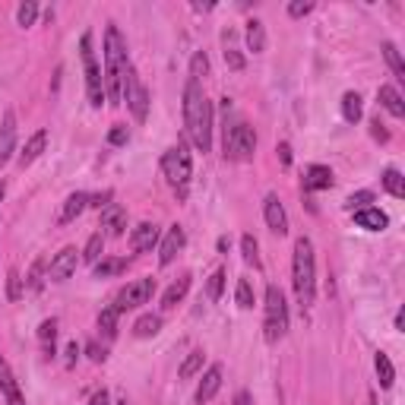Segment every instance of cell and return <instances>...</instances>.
I'll return each instance as SVG.
<instances>
[{
	"instance_id": "1",
	"label": "cell",
	"mask_w": 405,
	"mask_h": 405,
	"mask_svg": "<svg viewBox=\"0 0 405 405\" xmlns=\"http://www.w3.org/2000/svg\"><path fill=\"white\" fill-rule=\"evenodd\" d=\"M184 124L187 137L200 152L212 149V101L202 96V86L197 79H187L184 89Z\"/></svg>"
},
{
	"instance_id": "2",
	"label": "cell",
	"mask_w": 405,
	"mask_h": 405,
	"mask_svg": "<svg viewBox=\"0 0 405 405\" xmlns=\"http://www.w3.org/2000/svg\"><path fill=\"white\" fill-rule=\"evenodd\" d=\"M292 282H295V295H298L301 310H307L316 298V256H314V241L304 238V234L295 241Z\"/></svg>"
},
{
	"instance_id": "3",
	"label": "cell",
	"mask_w": 405,
	"mask_h": 405,
	"mask_svg": "<svg viewBox=\"0 0 405 405\" xmlns=\"http://www.w3.org/2000/svg\"><path fill=\"white\" fill-rule=\"evenodd\" d=\"M127 45H124V35H120L118 25H108L105 29V98L111 105L120 101V79H124V70H127Z\"/></svg>"
},
{
	"instance_id": "4",
	"label": "cell",
	"mask_w": 405,
	"mask_h": 405,
	"mask_svg": "<svg viewBox=\"0 0 405 405\" xmlns=\"http://www.w3.org/2000/svg\"><path fill=\"white\" fill-rule=\"evenodd\" d=\"M288 333V304L279 285L266 288V304H263V336L266 342H279Z\"/></svg>"
},
{
	"instance_id": "5",
	"label": "cell",
	"mask_w": 405,
	"mask_h": 405,
	"mask_svg": "<svg viewBox=\"0 0 405 405\" xmlns=\"http://www.w3.org/2000/svg\"><path fill=\"white\" fill-rule=\"evenodd\" d=\"M161 171H165L168 184L184 197L187 193V184H190V174H193V161H190V149H187L184 139H178V146L165 149L161 155Z\"/></svg>"
},
{
	"instance_id": "6",
	"label": "cell",
	"mask_w": 405,
	"mask_h": 405,
	"mask_svg": "<svg viewBox=\"0 0 405 405\" xmlns=\"http://www.w3.org/2000/svg\"><path fill=\"white\" fill-rule=\"evenodd\" d=\"M79 54H83V67H86V96H89V105L92 108H101L105 105V79H101V67L96 60V51H92V35L86 32L79 38Z\"/></svg>"
},
{
	"instance_id": "7",
	"label": "cell",
	"mask_w": 405,
	"mask_h": 405,
	"mask_svg": "<svg viewBox=\"0 0 405 405\" xmlns=\"http://www.w3.org/2000/svg\"><path fill=\"white\" fill-rule=\"evenodd\" d=\"M253 152H256V133L251 124L238 120L232 130L225 127V159L247 161V159H253Z\"/></svg>"
},
{
	"instance_id": "8",
	"label": "cell",
	"mask_w": 405,
	"mask_h": 405,
	"mask_svg": "<svg viewBox=\"0 0 405 405\" xmlns=\"http://www.w3.org/2000/svg\"><path fill=\"white\" fill-rule=\"evenodd\" d=\"M120 101H127V108H130V114L137 120H146V111H149V92H146V86L139 83V76H137L133 67H127L124 79H120Z\"/></svg>"
},
{
	"instance_id": "9",
	"label": "cell",
	"mask_w": 405,
	"mask_h": 405,
	"mask_svg": "<svg viewBox=\"0 0 405 405\" xmlns=\"http://www.w3.org/2000/svg\"><path fill=\"white\" fill-rule=\"evenodd\" d=\"M152 295H155V279H137L118 295V301H114L111 307L118 310V314H124V310H137V307H143V304H149Z\"/></svg>"
},
{
	"instance_id": "10",
	"label": "cell",
	"mask_w": 405,
	"mask_h": 405,
	"mask_svg": "<svg viewBox=\"0 0 405 405\" xmlns=\"http://www.w3.org/2000/svg\"><path fill=\"white\" fill-rule=\"evenodd\" d=\"M76 263H79V251H76V247H64V251H60V253L48 263V279H51V282L70 279V275L76 273Z\"/></svg>"
},
{
	"instance_id": "11",
	"label": "cell",
	"mask_w": 405,
	"mask_h": 405,
	"mask_svg": "<svg viewBox=\"0 0 405 405\" xmlns=\"http://www.w3.org/2000/svg\"><path fill=\"white\" fill-rule=\"evenodd\" d=\"M263 219H266L269 232L279 234V238L288 232V215H285V206H282V200L275 197V193H269V197L263 200Z\"/></svg>"
},
{
	"instance_id": "12",
	"label": "cell",
	"mask_w": 405,
	"mask_h": 405,
	"mask_svg": "<svg viewBox=\"0 0 405 405\" xmlns=\"http://www.w3.org/2000/svg\"><path fill=\"white\" fill-rule=\"evenodd\" d=\"M184 244H187L184 228H181V225H171V228H168L165 241H161V251H159V263H161V266H171L174 256L184 251Z\"/></svg>"
},
{
	"instance_id": "13",
	"label": "cell",
	"mask_w": 405,
	"mask_h": 405,
	"mask_svg": "<svg viewBox=\"0 0 405 405\" xmlns=\"http://www.w3.org/2000/svg\"><path fill=\"white\" fill-rule=\"evenodd\" d=\"M13 152H16V114L6 111L0 124V168L13 159Z\"/></svg>"
},
{
	"instance_id": "14",
	"label": "cell",
	"mask_w": 405,
	"mask_h": 405,
	"mask_svg": "<svg viewBox=\"0 0 405 405\" xmlns=\"http://www.w3.org/2000/svg\"><path fill=\"white\" fill-rule=\"evenodd\" d=\"M0 393H4L6 405H25L23 393H19V383H16V377H13V370H10V364H6L4 355H0Z\"/></svg>"
},
{
	"instance_id": "15",
	"label": "cell",
	"mask_w": 405,
	"mask_h": 405,
	"mask_svg": "<svg viewBox=\"0 0 405 405\" xmlns=\"http://www.w3.org/2000/svg\"><path fill=\"white\" fill-rule=\"evenodd\" d=\"M155 241H159V228H155L152 222H139V225L130 232V247H133L137 253L152 251Z\"/></svg>"
},
{
	"instance_id": "16",
	"label": "cell",
	"mask_w": 405,
	"mask_h": 405,
	"mask_svg": "<svg viewBox=\"0 0 405 405\" xmlns=\"http://www.w3.org/2000/svg\"><path fill=\"white\" fill-rule=\"evenodd\" d=\"M101 228H108V234L120 238V234L127 232V212H124V206L111 202V206L101 209Z\"/></svg>"
},
{
	"instance_id": "17",
	"label": "cell",
	"mask_w": 405,
	"mask_h": 405,
	"mask_svg": "<svg viewBox=\"0 0 405 405\" xmlns=\"http://www.w3.org/2000/svg\"><path fill=\"white\" fill-rule=\"evenodd\" d=\"M219 387H222V364H212V367L202 374V380H200V387H197V402L206 405L215 393H219Z\"/></svg>"
},
{
	"instance_id": "18",
	"label": "cell",
	"mask_w": 405,
	"mask_h": 405,
	"mask_svg": "<svg viewBox=\"0 0 405 405\" xmlns=\"http://www.w3.org/2000/svg\"><path fill=\"white\" fill-rule=\"evenodd\" d=\"M355 225L358 228H367V232H383V228L389 225L387 212L377 206H367V209H358L355 212Z\"/></svg>"
},
{
	"instance_id": "19",
	"label": "cell",
	"mask_w": 405,
	"mask_h": 405,
	"mask_svg": "<svg viewBox=\"0 0 405 405\" xmlns=\"http://www.w3.org/2000/svg\"><path fill=\"white\" fill-rule=\"evenodd\" d=\"M333 187V171L326 165H310L304 174V190H329Z\"/></svg>"
},
{
	"instance_id": "20",
	"label": "cell",
	"mask_w": 405,
	"mask_h": 405,
	"mask_svg": "<svg viewBox=\"0 0 405 405\" xmlns=\"http://www.w3.org/2000/svg\"><path fill=\"white\" fill-rule=\"evenodd\" d=\"M377 101H380V105L387 108L393 118H405V101H402L396 86H380V89H377Z\"/></svg>"
},
{
	"instance_id": "21",
	"label": "cell",
	"mask_w": 405,
	"mask_h": 405,
	"mask_svg": "<svg viewBox=\"0 0 405 405\" xmlns=\"http://www.w3.org/2000/svg\"><path fill=\"white\" fill-rule=\"evenodd\" d=\"M45 146H48V130H38V133H32V139L25 143V149L19 152V165L23 168H29L32 161L38 159V155L45 152Z\"/></svg>"
},
{
	"instance_id": "22",
	"label": "cell",
	"mask_w": 405,
	"mask_h": 405,
	"mask_svg": "<svg viewBox=\"0 0 405 405\" xmlns=\"http://www.w3.org/2000/svg\"><path fill=\"white\" fill-rule=\"evenodd\" d=\"M89 206V193H83V190H76V193H70L64 202V209H60V222H73V219H79L83 215V209Z\"/></svg>"
},
{
	"instance_id": "23",
	"label": "cell",
	"mask_w": 405,
	"mask_h": 405,
	"mask_svg": "<svg viewBox=\"0 0 405 405\" xmlns=\"http://www.w3.org/2000/svg\"><path fill=\"white\" fill-rule=\"evenodd\" d=\"M187 288H190V275H181L178 282H171V285H168V292L161 295V307H165V310L178 307V301H184Z\"/></svg>"
},
{
	"instance_id": "24",
	"label": "cell",
	"mask_w": 405,
	"mask_h": 405,
	"mask_svg": "<svg viewBox=\"0 0 405 405\" xmlns=\"http://www.w3.org/2000/svg\"><path fill=\"white\" fill-rule=\"evenodd\" d=\"M159 329H161L159 314H143L133 323V336H137V339H152V336H159Z\"/></svg>"
},
{
	"instance_id": "25",
	"label": "cell",
	"mask_w": 405,
	"mask_h": 405,
	"mask_svg": "<svg viewBox=\"0 0 405 405\" xmlns=\"http://www.w3.org/2000/svg\"><path fill=\"white\" fill-rule=\"evenodd\" d=\"M361 114H364L361 96H358V92H346V96H342V118H346L348 124H358Z\"/></svg>"
},
{
	"instance_id": "26",
	"label": "cell",
	"mask_w": 405,
	"mask_h": 405,
	"mask_svg": "<svg viewBox=\"0 0 405 405\" xmlns=\"http://www.w3.org/2000/svg\"><path fill=\"white\" fill-rule=\"evenodd\" d=\"M374 370H377V377H380V387H383V389L393 387L396 370H393V361H389V358L383 355V352H377V355H374Z\"/></svg>"
},
{
	"instance_id": "27",
	"label": "cell",
	"mask_w": 405,
	"mask_h": 405,
	"mask_svg": "<svg viewBox=\"0 0 405 405\" xmlns=\"http://www.w3.org/2000/svg\"><path fill=\"white\" fill-rule=\"evenodd\" d=\"M383 190H387L389 197H396V200L405 197V178L396 171V168H387V171H383Z\"/></svg>"
},
{
	"instance_id": "28",
	"label": "cell",
	"mask_w": 405,
	"mask_h": 405,
	"mask_svg": "<svg viewBox=\"0 0 405 405\" xmlns=\"http://www.w3.org/2000/svg\"><path fill=\"white\" fill-rule=\"evenodd\" d=\"M247 48L253 54H260L266 48V29H263L260 19H251V23H247Z\"/></svg>"
},
{
	"instance_id": "29",
	"label": "cell",
	"mask_w": 405,
	"mask_h": 405,
	"mask_svg": "<svg viewBox=\"0 0 405 405\" xmlns=\"http://www.w3.org/2000/svg\"><path fill=\"white\" fill-rule=\"evenodd\" d=\"M38 342H42L45 355L54 358V342H57V320H45L38 326Z\"/></svg>"
},
{
	"instance_id": "30",
	"label": "cell",
	"mask_w": 405,
	"mask_h": 405,
	"mask_svg": "<svg viewBox=\"0 0 405 405\" xmlns=\"http://www.w3.org/2000/svg\"><path fill=\"white\" fill-rule=\"evenodd\" d=\"M383 57H387V64H389V70H393V76H396V79H405L402 54H399V48H396L393 42H383Z\"/></svg>"
},
{
	"instance_id": "31",
	"label": "cell",
	"mask_w": 405,
	"mask_h": 405,
	"mask_svg": "<svg viewBox=\"0 0 405 405\" xmlns=\"http://www.w3.org/2000/svg\"><path fill=\"white\" fill-rule=\"evenodd\" d=\"M101 251H105V234L96 232L89 241H86V247H83L79 253H83V260H86V263H92V266H96V263L101 260Z\"/></svg>"
},
{
	"instance_id": "32",
	"label": "cell",
	"mask_w": 405,
	"mask_h": 405,
	"mask_svg": "<svg viewBox=\"0 0 405 405\" xmlns=\"http://www.w3.org/2000/svg\"><path fill=\"white\" fill-rule=\"evenodd\" d=\"M118 310L114 307H105L98 314V329H101V336H105V339H114V336H118Z\"/></svg>"
},
{
	"instance_id": "33",
	"label": "cell",
	"mask_w": 405,
	"mask_h": 405,
	"mask_svg": "<svg viewBox=\"0 0 405 405\" xmlns=\"http://www.w3.org/2000/svg\"><path fill=\"white\" fill-rule=\"evenodd\" d=\"M35 16H38V4H35V0H25V4L16 6V23L23 25V29H29V25L35 23Z\"/></svg>"
},
{
	"instance_id": "34",
	"label": "cell",
	"mask_w": 405,
	"mask_h": 405,
	"mask_svg": "<svg viewBox=\"0 0 405 405\" xmlns=\"http://www.w3.org/2000/svg\"><path fill=\"white\" fill-rule=\"evenodd\" d=\"M127 269V260H98L96 263V279H108V275H118Z\"/></svg>"
},
{
	"instance_id": "35",
	"label": "cell",
	"mask_w": 405,
	"mask_h": 405,
	"mask_svg": "<svg viewBox=\"0 0 405 405\" xmlns=\"http://www.w3.org/2000/svg\"><path fill=\"white\" fill-rule=\"evenodd\" d=\"M234 298H238V304L244 310H251L253 307V301H256V295H253V285L247 279H238V288H234Z\"/></svg>"
},
{
	"instance_id": "36",
	"label": "cell",
	"mask_w": 405,
	"mask_h": 405,
	"mask_svg": "<svg viewBox=\"0 0 405 405\" xmlns=\"http://www.w3.org/2000/svg\"><path fill=\"white\" fill-rule=\"evenodd\" d=\"M202 367V352H190L187 355V361L181 364V370H178V377L181 380H190L193 374H197V370Z\"/></svg>"
},
{
	"instance_id": "37",
	"label": "cell",
	"mask_w": 405,
	"mask_h": 405,
	"mask_svg": "<svg viewBox=\"0 0 405 405\" xmlns=\"http://www.w3.org/2000/svg\"><path fill=\"white\" fill-rule=\"evenodd\" d=\"M222 288H225V269H215V273L209 275V285H206L209 301H219L222 298Z\"/></svg>"
},
{
	"instance_id": "38",
	"label": "cell",
	"mask_w": 405,
	"mask_h": 405,
	"mask_svg": "<svg viewBox=\"0 0 405 405\" xmlns=\"http://www.w3.org/2000/svg\"><path fill=\"white\" fill-rule=\"evenodd\" d=\"M260 247H256V238L253 234H244V238H241V253H244V260L251 263V266H260Z\"/></svg>"
},
{
	"instance_id": "39",
	"label": "cell",
	"mask_w": 405,
	"mask_h": 405,
	"mask_svg": "<svg viewBox=\"0 0 405 405\" xmlns=\"http://www.w3.org/2000/svg\"><path fill=\"white\" fill-rule=\"evenodd\" d=\"M45 266H48L45 260H35V266H32V273H29V282H25V285H29V292H42V285H45Z\"/></svg>"
},
{
	"instance_id": "40",
	"label": "cell",
	"mask_w": 405,
	"mask_h": 405,
	"mask_svg": "<svg viewBox=\"0 0 405 405\" xmlns=\"http://www.w3.org/2000/svg\"><path fill=\"white\" fill-rule=\"evenodd\" d=\"M206 73H209V57L202 51H197V54H193V60H190V79H197V83H200Z\"/></svg>"
},
{
	"instance_id": "41",
	"label": "cell",
	"mask_w": 405,
	"mask_h": 405,
	"mask_svg": "<svg viewBox=\"0 0 405 405\" xmlns=\"http://www.w3.org/2000/svg\"><path fill=\"white\" fill-rule=\"evenodd\" d=\"M370 202H374V193H370V190H358V193H352V197H348V209H352V212H358V209H367Z\"/></svg>"
},
{
	"instance_id": "42",
	"label": "cell",
	"mask_w": 405,
	"mask_h": 405,
	"mask_svg": "<svg viewBox=\"0 0 405 405\" xmlns=\"http://www.w3.org/2000/svg\"><path fill=\"white\" fill-rule=\"evenodd\" d=\"M310 10H314V4H310V0H292V4H288V16H292V19L307 16Z\"/></svg>"
},
{
	"instance_id": "43",
	"label": "cell",
	"mask_w": 405,
	"mask_h": 405,
	"mask_svg": "<svg viewBox=\"0 0 405 405\" xmlns=\"http://www.w3.org/2000/svg\"><path fill=\"white\" fill-rule=\"evenodd\" d=\"M225 64L232 67V70H244V54L234 48H225Z\"/></svg>"
},
{
	"instance_id": "44",
	"label": "cell",
	"mask_w": 405,
	"mask_h": 405,
	"mask_svg": "<svg viewBox=\"0 0 405 405\" xmlns=\"http://www.w3.org/2000/svg\"><path fill=\"white\" fill-rule=\"evenodd\" d=\"M127 139H130V133H127V127H114V130L108 133V143H111V146H124Z\"/></svg>"
},
{
	"instance_id": "45",
	"label": "cell",
	"mask_w": 405,
	"mask_h": 405,
	"mask_svg": "<svg viewBox=\"0 0 405 405\" xmlns=\"http://www.w3.org/2000/svg\"><path fill=\"white\" fill-rule=\"evenodd\" d=\"M111 197H114L111 190L96 193V197H89V206H92V209H105V206H111Z\"/></svg>"
},
{
	"instance_id": "46",
	"label": "cell",
	"mask_w": 405,
	"mask_h": 405,
	"mask_svg": "<svg viewBox=\"0 0 405 405\" xmlns=\"http://www.w3.org/2000/svg\"><path fill=\"white\" fill-rule=\"evenodd\" d=\"M86 352H89V358L96 364H101L108 358V352H105V346H98V342H89V346H86Z\"/></svg>"
},
{
	"instance_id": "47",
	"label": "cell",
	"mask_w": 405,
	"mask_h": 405,
	"mask_svg": "<svg viewBox=\"0 0 405 405\" xmlns=\"http://www.w3.org/2000/svg\"><path fill=\"white\" fill-rule=\"evenodd\" d=\"M76 358H79V346H76V342H70V346H67L64 364H67V367H73V364H76Z\"/></svg>"
},
{
	"instance_id": "48",
	"label": "cell",
	"mask_w": 405,
	"mask_h": 405,
	"mask_svg": "<svg viewBox=\"0 0 405 405\" xmlns=\"http://www.w3.org/2000/svg\"><path fill=\"white\" fill-rule=\"evenodd\" d=\"M10 301H16L19 298V275H16V269H10Z\"/></svg>"
},
{
	"instance_id": "49",
	"label": "cell",
	"mask_w": 405,
	"mask_h": 405,
	"mask_svg": "<svg viewBox=\"0 0 405 405\" xmlns=\"http://www.w3.org/2000/svg\"><path fill=\"white\" fill-rule=\"evenodd\" d=\"M275 152H279V159H282V165H292V146H288V143H279V149H275Z\"/></svg>"
},
{
	"instance_id": "50",
	"label": "cell",
	"mask_w": 405,
	"mask_h": 405,
	"mask_svg": "<svg viewBox=\"0 0 405 405\" xmlns=\"http://www.w3.org/2000/svg\"><path fill=\"white\" fill-rule=\"evenodd\" d=\"M370 127H374V130H370V133H374V139H380V143H387V139H389V133H387V130H383L380 118H377V120H374V124H370Z\"/></svg>"
},
{
	"instance_id": "51",
	"label": "cell",
	"mask_w": 405,
	"mask_h": 405,
	"mask_svg": "<svg viewBox=\"0 0 405 405\" xmlns=\"http://www.w3.org/2000/svg\"><path fill=\"white\" fill-rule=\"evenodd\" d=\"M89 405H111V396H108L105 389H98V393L89 399Z\"/></svg>"
},
{
	"instance_id": "52",
	"label": "cell",
	"mask_w": 405,
	"mask_h": 405,
	"mask_svg": "<svg viewBox=\"0 0 405 405\" xmlns=\"http://www.w3.org/2000/svg\"><path fill=\"white\" fill-rule=\"evenodd\" d=\"M234 405H253L251 402V393H247V389H241V393L234 396Z\"/></svg>"
},
{
	"instance_id": "53",
	"label": "cell",
	"mask_w": 405,
	"mask_h": 405,
	"mask_svg": "<svg viewBox=\"0 0 405 405\" xmlns=\"http://www.w3.org/2000/svg\"><path fill=\"white\" fill-rule=\"evenodd\" d=\"M193 10H197V13H209V10H212V4H193Z\"/></svg>"
},
{
	"instance_id": "54",
	"label": "cell",
	"mask_w": 405,
	"mask_h": 405,
	"mask_svg": "<svg viewBox=\"0 0 405 405\" xmlns=\"http://www.w3.org/2000/svg\"><path fill=\"white\" fill-rule=\"evenodd\" d=\"M4 193H6V187H4V184H0V202H4Z\"/></svg>"
},
{
	"instance_id": "55",
	"label": "cell",
	"mask_w": 405,
	"mask_h": 405,
	"mask_svg": "<svg viewBox=\"0 0 405 405\" xmlns=\"http://www.w3.org/2000/svg\"><path fill=\"white\" fill-rule=\"evenodd\" d=\"M120 405H127V402H120Z\"/></svg>"
}]
</instances>
